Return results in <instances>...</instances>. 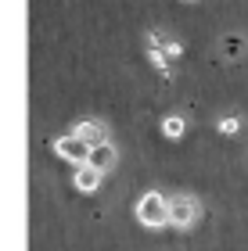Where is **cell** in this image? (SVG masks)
Wrapping results in <instances>:
<instances>
[{"instance_id":"cell-5","label":"cell","mask_w":248,"mask_h":251,"mask_svg":"<svg viewBox=\"0 0 248 251\" xmlns=\"http://www.w3.org/2000/svg\"><path fill=\"white\" fill-rule=\"evenodd\" d=\"M115 162H119V151H115V144H101V147H94V151H90V162L86 165H94L101 176L105 173H111V169H115Z\"/></svg>"},{"instance_id":"cell-1","label":"cell","mask_w":248,"mask_h":251,"mask_svg":"<svg viewBox=\"0 0 248 251\" xmlns=\"http://www.w3.org/2000/svg\"><path fill=\"white\" fill-rule=\"evenodd\" d=\"M137 219L148 230H159V226H169V198H162L159 190H148L137 201Z\"/></svg>"},{"instance_id":"cell-9","label":"cell","mask_w":248,"mask_h":251,"mask_svg":"<svg viewBox=\"0 0 248 251\" xmlns=\"http://www.w3.org/2000/svg\"><path fill=\"white\" fill-rule=\"evenodd\" d=\"M216 129H220V136H238L241 133V119L238 115H223Z\"/></svg>"},{"instance_id":"cell-8","label":"cell","mask_w":248,"mask_h":251,"mask_svg":"<svg viewBox=\"0 0 248 251\" xmlns=\"http://www.w3.org/2000/svg\"><path fill=\"white\" fill-rule=\"evenodd\" d=\"M184 133H187V122L180 119V115H169V119H162V136H169V140H180Z\"/></svg>"},{"instance_id":"cell-7","label":"cell","mask_w":248,"mask_h":251,"mask_svg":"<svg viewBox=\"0 0 248 251\" xmlns=\"http://www.w3.org/2000/svg\"><path fill=\"white\" fill-rule=\"evenodd\" d=\"M220 50H223V58H230V61H238L241 54L248 50V40L238 36V32H227V36L220 40Z\"/></svg>"},{"instance_id":"cell-4","label":"cell","mask_w":248,"mask_h":251,"mask_svg":"<svg viewBox=\"0 0 248 251\" xmlns=\"http://www.w3.org/2000/svg\"><path fill=\"white\" fill-rule=\"evenodd\" d=\"M72 133L80 136L83 144H90V151L101 144H108V129H105V122H97V119H83V122H76L72 126Z\"/></svg>"},{"instance_id":"cell-3","label":"cell","mask_w":248,"mask_h":251,"mask_svg":"<svg viewBox=\"0 0 248 251\" xmlns=\"http://www.w3.org/2000/svg\"><path fill=\"white\" fill-rule=\"evenodd\" d=\"M54 154L65 158V162L86 165V162H90V144H83L76 133H69V136H58V140H54Z\"/></svg>"},{"instance_id":"cell-6","label":"cell","mask_w":248,"mask_h":251,"mask_svg":"<svg viewBox=\"0 0 248 251\" xmlns=\"http://www.w3.org/2000/svg\"><path fill=\"white\" fill-rule=\"evenodd\" d=\"M101 179H105V176H101L94 165H76V173H72V183H76L80 194H94L101 187Z\"/></svg>"},{"instance_id":"cell-2","label":"cell","mask_w":248,"mask_h":251,"mask_svg":"<svg viewBox=\"0 0 248 251\" xmlns=\"http://www.w3.org/2000/svg\"><path fill=\"white\" fill-rule=\"evenodd\" d=\"M198 215H201L198 198H191V194H176V198H169V226H176V230H191V226L198 223Z\"/></svg>"}]
</instances>
